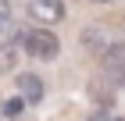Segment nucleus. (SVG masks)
<instances>
[{
	"label": "nucleus",
	"mask_w": 125,
	"mask_h": 121,
	"mask_svg": "<svg viewBox=\"0 0 125 121\" xmlns=\"http://www.w3.org/2000/svg\"><path fill=\"white\" fill-rule=\"evenodd\" d=\"M21 50L36 61H54L61 54V39L50 32V28H29L25 36H21Z\"/></svg>",
	"instance_id": "1"
},
{
	"label": "nucleus",
	"mask_w": 125,
	"mask_h": 121,
	"mask_svg": "<svg viewBox=\"0 0 125 121\" xmlns=\"http://www.w3.org/2000/svg\"><path fill=\"white\" fill-rule=\"evenodd\" d=\"M29 18H36L39 25H54L64 18V4L61 0H29Z\"/></svg>",
	"instance_id": "2"
},
{
	"label": "nucleus",
	"mask_w": 125,
	"mask_h": 121,
	"mask_svg": "<svg viewBox=\"0 0 125 121\" xmlns=\"http://www.w3.org/2000/svg\"><path fill=\"white\" fill-rule=\"evenodd\" d=\"M104 68L118 85H125V43H111L104 50Z\"/></svg>",
	"instance_id": "3"
},
{
	"label": "nucleus",
	"mask_w": 125,
	"mask_h": 121,
	"mask_svg": "<svg viewBox=\"0 0 125 121\" xmlns=\"http://www.w3.org/2000/svg\"><path fill=\"white\" fill-rule=\"evenodd\" d=\"M18 96L25 103H39V100H43V78L32 75V71H21L18 75Z\"/></svg>",
	"instance_id": "4"
},
{
	"label": "nucleus",
	"mask_w": 125,
	"mask_h": 121,
	"mask_svg": "<svg viewBox=\"0 0 125 121\" xmlns=\"http://www.w3.org/2000/svg\"><path fill=\"white\" fill-rule=\"evenodd\" d=\"M18 47H21V39H11L7 47H0V68H11V64H14V54H18Z\"/></svg>",
	"instance_id": "5"
},
{
	"label": "nucleus",
	"mask_w": 125,
	"mask_h": 121,
	"mask_svg": "<svg viewBox=\"0 0 125 121\" xmlns=\"http://www.w3.org/2000/svg\"><path fill=\"white\" fill-rule=\"evenodd\" d=\"M21 107H25V100H21V96H18V100H7V103H4V114H7V118H14V114H21Z\"/></svg>",
	"instance_id": "6"
},
{
	"label": "nucleus",
	"mask_w": 125,
	"mask_h": 121,
	"mask_svg": "<svg viewBox=\"0 0 125 121\" xmlns=\"http://www.w3.org/2000/svg\"><path fill=\"white\" fill-rule=\"evenodd\" d=\"M7 25H11V4H7V0H0V32H4Z\"/></svg>",
	"instance_id": "7"
},
{
	"label": "nucleus",
	"mask_w": 125,
	"mask_h": 121,
	"mask_svg": "<svg viewBox=\"0 0 125 121\" xmlns=\"http://www.w3.org/2000/svg\"><path fill=\"white\" fill-rule=\"evenodd\" d=\"M89 121H111V118H104V114H93V118H89Z\"/></svg>",
	"instance_id": "8"
},
{
	"label": "nucleus",
	"mask_w": 125,
	"mask_h": 121,
	"mask_svg": "<svg viewBox=\"0 0 125 121\" xmlns=\"http://www.w3.org/2000/svg\"><path fill=\"white\" fill-rule=\"evenodd\" d=\"M93 4H115V0H93Z\"/></svg>",
	"instance_id": "9"
},
{
	"label": "nucleus",
	"mask_w": 125,
	"mask_h": 121,
	"mask_svg": "<svg viewBox=\"0 0 125 121\" xmlns=\"http://www.w3.org/2000/svg\"><path fill=\"white\" fill-rule=\"evenodd\" d=\"M111 121H125V118H111Z\"/></svg>",
	"instance_id": "10"
}]
</instances>
